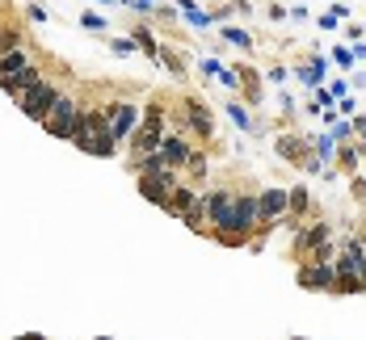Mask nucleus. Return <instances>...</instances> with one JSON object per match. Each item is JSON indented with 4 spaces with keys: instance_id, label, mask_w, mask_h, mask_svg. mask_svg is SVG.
<instances>
[{
    "instance_id": "obj_10",
    "label": "nucleus",
    "mask_w": 366,
    "mask_h": 340,
    "mask_svg": "<svg viewBox=\"0 0 366 340\" xmlns=\"http://www.w3.org/2000/svg\"><path fill=\"white\" fill-rule=\"evenodd\" d=\"M190 151H194V147H190L181 135H164V143H160V156H164V164H169V168H185Z\"/></svg>"
},
{
    "instance_id": "obj_7",
    "label": "nucleus",
    "mask_w": 366,
    "mask_h": 340,
    "mask_svg": "<svg viewBox=\"0 0 366 340\" xmlns=\"http://www.w3.org/2000/svg\"><path fill=\"white\" fill-rule=\"evenodd\" d=\"M257 223H261V206H257V198L236 193V219H232V231H236V236H253Z\"/></svg>"
},
{
    "instance_id": "obj_23",
    "label": "nucleus",
    "mask_w": 366,
    "mask_h": 340,
    "mask_svg": "<svg viewBox=\"0 0 366 340\" xmlns=\"http://www.w3.org/2000/svg\"><path fill=\"white\" fill-rule=\"evenodd\" d=\"M80 25H84V29H97V34H101V29H105V17H101V13H84V17H80Z\"/></svg>"
},
{
    "instance_id": "obj_19",
    "label": "nucleus",
    "mask_w": 366,
    "mask_h": 340,
    "mask_svg": "<svg viewBox=\"0 0 366 340\" xmlns=\"http://www.w3.org/2000/svg\"><path fill=\"white\" fill-rule=\"evenodd\" d=\"M135 42H139V46H143V50H148L152 59H160V46H156V38H152V29H143V25H139V29H135Z\"/></svg>"
},
{
    "instance_id": "obj_18",
    "label": "nucleus",
    "mask_w": 366,
    "mask_h": 340,
    "mask_svg": "<svg viewBox=\"0 0 366 340\" xmlns=\"http://www.w3.org/2000/svg\"><path fill=\"white\" fill-rule=\"evenodd\" d=\"M291 210H295V215H308V210H312V198H308V189H303V185H295V189H291Z\"/></svg>"
},
{
    "instance_id": "obj_27",
    "label": "nucleus",
    "mask_w": 366,
    "mask_h": 340,
    "mask_svg": "<svg viewBox=\"0 0 366 340\" xmlns=\"http://www.w3.org/2000/svg\"><path fill=\"white\" fill-rule=\"evenodd\" d=\"M215 80H223V84H228V88H232V93H236V88H240V72H219V76H215Z\"/></svg>"
},
{
    "instance_id": "obj_11",
    "label": "nucleus",
    "mask_w": 366,
    "mask_h": 340,
    "mask_svg": "<svg viewBox=\"0 0 366 340\" xmlns=\"http://www.w3.org/2000/svg\"><path fill=\"white\" fill-rule=\"evenodd\" d=\"M185 118H190V126H194L202 139H211V135H215V126H211V114H207V105H202L198 97H190V101H185Z\"/></svg>"
},
{
    "instance_id": "obj_26",
    "label": "nucleus",
    "mask_w": 366,
    "mask_h": 340,
    "mask_svg": "<svg viewBox=\"0 0 366 340\" xmlns=\"http://www.w3.org/2000/svg\"><path fill=\"white\" fill-rule=\"evenodd\" d=\"M329 135H333L337 143H346V139L354 135V126H350V122H333V130H329Z\"/></svg>"
},
{
    "instance_id": "obj_13",
    "label": "nucleus",
    "mask_w": 366,
    "mask_h": 340,
    "mask_svg": "<svg viewBox=\"0 0 366 340\" xmlns=\"http://www.w3.org/2000/svg\"><path fill=\"white\" fill-rule=\"evenodd\" d=\"M278 156H282L287 164H299V160L308 156V147H303V139H295V135H278Z\"/></svg>"
},
{
    "instance_id": "obj_2",
    "label": "nucleus",
    "mask_w": 366,
    "mask_h": 340,
    "mask_svg": "<svg viewBox=\"0 0 366 340\" xmlns=\"http://www.w3.org/2000/svg\"><path fill=\"white\" fill-rule=\"evenodd\" d=\"M55 97H59V88H55L51 80H38V84H34V88H30V93H25V97H21L17 105H21V114H25L30 122H42V118L51 114Z\"/></svg>"
},
{
    "instance_id": "obj_6",
    "label": "nucleus",
    "mask_w": 366,
    "mask_h": 340,
    "mask_svg": "<svg viewBox=\"0 0 366 340\" xmlns=\"http://www.w3.org/2000/svg\"><path fill=\"white\" fill-rule=\"evenodd\" d=\"M295 282L303 286V290H329L333 294V282H337V269L329 265V261H308L299 273H295Z\"/></svg>"
},
{
    "instance_id": "obj_15",
    "label": "nucleus",
    "mask_w": 366,
    "mask_h": 340,
    "mask_svg": "<svg viewBox=\"0 0 366 340\" xmlns=\"http://www.w3.org/2000/svg\"><path fill=\"white\" fill-rule=\"evenodd\" d=\"M34 59L17 46V50H8V55H0V76H13V72H21V67H30Z\"/></svg>"
},
{
    "instance_id": "obj_22",
    "label": "nucleus",
    "mask_w": 366,
    "mask_h": 340,
    "mask_svg": "<svg viewBox=\"0 0 366 340\" xmlns=\"http://www.w3.org/2000/svg\"><path fill=\"white\" fill-rule=\"evenodd\" d=\"M316 151H320V156H316V160H320V164H325V160H329V156H337V139H333V135H320V143H316Z\"/></svg>"
},
{
    "instance_id": "obj_14",
    "label": "nucleus",
    "mask_w": 366,
    "mask_h": 340,
    "mask_svg": "<svg viewBox=\"0 0 366 340\" xmlns=\"http://www.w3.org/2000/svg\"><path fill=\"white\" fill-rule=\"evenodd\" d=\"M325 67H329L325 55H312V59L299 67V80H303V84H320V80H325Z\"/></svg>"
},
{
    "instance_id": "obj_24",
    "label": "nucleus",
    "mask_w": 366,
    "mask_h": 340,
    "mask_svg": "<svg viewBox=\"0 0 366 340\" xmlns=\"http://www.w3.org/2000/svg\"><path fill=\"white\" fill-rule=\"evenodd\" d=\"M110 46H114V55H135V46H139V42H135V38H114Z\"/></svg>"
},
{
    "instance_id": "obj_31",
    "label": "nucleus",
    "mask_w": 366,
    "mask_h": 340,
    "mask_svg": "<svg viewBox=\"0 0 366 340\" xmlns=\"http://www.w3.org/2000/svg\"><path fill=\"white\" fill-rule=\"evenodd\" d=\"M354 130H358V139L366 143V118H358V122H354Z\"/></svg>"
},
{
    "instance_id": "obj_5",
    "label": "nucleus",
    "mask_w": 366,
    "mask_h": 340,
    "mask_svg": "<svg viewBox=\"0 0 366 340\" xmlns=\"http://www.w3.org/2000/svg\"><path fill=\"white\" fill-rule=\"evenodd\" d=\"M135 130H139V109H135V101L110 105V135H114V143H126Z\"/></svg>"
},
{
    "instance_id": "obj_21",
    "label": "nucleus",
    "mask_w": 366,
    "mask_h": 340,
    "mask_svg": "<svg viewBox=\"0 0 366 340\" xmlns=\"http://www.w3.org/2000/svg\"><path fill=\"white\" fill-rule=\"evenodd\" d=\"M181 13H185V21H190V25H207V21H211L202 8H194V0H181Z\"/></svg>"
},
{
    "instance_id": "obj_29",
    "label": "nucleus",
    "mask_w": 366,
    "mask_h": 340,
    "mask_svg": "<svg viewBox=\"0 0 366 340\" xmlns=\"http://www.w3.org/2000/svg\"><path fill=\"white\" fill-rule=\"evenodd\" d=\"M202 72H207V76H219V72H223V63H215V59H207V63H202Z\"/></svg>"
},
{
    "instance_id": "obj_4",
    "label": "nucleus",
    "mask_w": 366,
    "mask_h": 340,
    "mask_svg": "<svg viewBox=\"0 0 366 340\" xmlns=\"http://www.w3.org/2000/svg\"><path fill=\"white\" fill-rule=\"evenodd\" d=\"M207 202V223H211V231L219 236V231H232V219H236V193H228V189H219V193H211V198H202Z\"/></svg>"
},
{
    "instance_id": "obj_8",
    "label": "nucleus",
    "mask_w": 366,
    "mask_h": 340,
    "mask_svg": "<svg viewBox=\"0 0 366 340\" xmlns=\"http://www.w3.org/2000/svg\"><path fill=\"white\" fill-rule=\"evenodd\" d=\"M38 80H42V72L30 63V67H21V72H13V76H0V88H4V93H13V97L21 101V97H25Z\"/></svg>"
},
{
    "instance_id": "obj_12",
    "label": "nucleus",
    "mask_w": 366,
    "mask_h": 340,
    "mask_svg": "<svg viewBox=\"0 0 366 340\" xmlns=\"http://www.w3.org/2000/svg\"><path fill=\"white\" fill-rule=\"evenodd\" d=\"M198 206H202V198H198L194 189H173V198H169V206H164V210L181 219L185 210H198Z\"/></svg>"
},
{
    "instance_id": "obj_33",
    "label": "nucleus",
    "mask_w": 366,
    "mask_h": 340,
    "mask_svg": "<svg viewBox=\"0 0 366 340\" xmlns=\"http://www.w3.org/2000/svg\"><path fill=\"white\" fill-rule=\"evenodd\" d=\"M25 340H46V336H38V332H30V336H25Z\"/></svg>"
},
{
    "instance_id": "obj_1",
    "label": "nucleus",
    "mask_w": 366,
    "mask_h": 340,
    "mask_svg": "<svg viewBox=\"0 0 366 340\" xmlns=\"http://www.w3.org/2000/svg\"><path fill=\"white\" fill-rule=\"evenodd\" d=\"M76 118H80V105H76L67 93H59V97H55V105H51V114L42 118V126H46V135H55V139H72Z\"/></svg>"
},
{
    "instance_id": "obj_28",
    "label": "nucleus",
    "mask_w": 366,
    "mask_h": 340,
    "mask_svg": "<svg viewBox=\"0 0 366 340\" xmlns=\"http://www.w3.org/2000/svg\"><path fill=\"white\" fill-rule=\"evenodd\" d=\"M333 59H337L341 67H350V63H354V50H346V46H341V50H333Z\"/></svg>"
},
{
    "instance_id": "obj_3",
    "label": "nucleus",
    "mask_w": 366,
    "mask_h": 340,
    "mask_svg": "<svg viewBox=\"0 0 366 340\" xmlns=\"http://www.w3.org/2000/svg\"><path fill=\"white\" fill-rule=\"evenodd\" d=\"M135 177H139V193L164 210V206H169V198H173V189H177L173 168H160V172H135Z\"/></svg>"
},
{
    "instance_id": "obj_17",
    "label": "nucleus",
    "mask_w": 366,
    "mask_h": 340,
    "mask_svg": "<svg viewBox=\"0 0 366 340\" xmlns=\"http://www.w3.org/2000/svg\"><path fill=\"white\" fill-rule=\"evenodd\" d=\"M185 168H190V177H198V181H202V177L211 172V160H207L202 151H190V160H185Z\"/></svg>"
},
{
    "instance_id": "obj_30",
    "label": "nucleus",
    "mask_w": 366,
    "mask_h": 340,
    "mask_svg": "<svg viewBox=\"0 0 366 340\" xmlns=\"http://www.w3.org/2000/svg\"><path fill=\"white\" fill-rule=\"evenodd\" d=\"M329 93H333V97H346V93H350V84H346V80H333V88H329Z\"/></svg>"
},
{
    "instance_id": "obj_9",
    "label": "nucleus",
    "mask_w": 366,
    "mask_h": 340,
    "mask_svg": "<svg viewBox=\"0 0 366 340\" xmlns=\"http://www.w3.org/2000/svg\"><path fill=\"white\" fill-rule=\"evenodd\" d=\"M257 206H261V223H274V219H282L291 210V193L287 189H266L257 198Z\"/></svg>"
},
{
    "instance_id": "obj_34",
    "label": "nucleus",
    "mask_w": 366,
    "mask_h": 340,
    "mask_svg": "<svg viewBox=\"0 0 366 340\" xmlns=\"http://www.w3.org/2000/svg\"><path fill=\"white\" fill-rule=\"evenodd\" d=\"M97 4H118V0H97Z\"/></svg>"
},
{
    "instance_id": "obj_32",
    "label": "nucleus",
    "mask_w": 366,
    "mask_h": 340,
    "mask_svg": "<svg viewBox=\"0 0 366 340\" xmlns=\"http://www.w3.org/2000/svg\"><path fill=\"white\" fill-rule=\"evenodd\" d=\"M354 59H366V42H358V46H354Z\"/></svg>"
},
{
    "instance_id": "obj_25",
    "label": "nucleus",
    "mask_w": 366,
    "mask_h": 340,
    "mask_svg": "<svg viewBox=\"0 0 366 340\" xmlns=\"http://www.w3.org/2000/svg\"><path fill=\"white\" fill-rule=\"evenodd\" d=\"M228 118H232L236 126H249V114H244V109H240L236 101H228Z\"/></svg>"
},
{
    "instance_id": "obj_16",
    "label": "nucleus",
    "mask_w": 366,
    "mask_h": 340,
    "mask_svg": "<svg viewBox=\"0 0 366 340\" xmlns=\"http://www.w3.org/2000/svg\"><path fill=\"white\" fill-rule=\"evenodd\" d=\"M160 63H164L173 76H181V72H185V55H181V50H173V46H160Z\"/></svg>"
},
{
    "instance_id": "obj_20",
    "label": "nucleus",
    "mask_w": 366,
    "mask_h": 340,
    "mask_svg": "<svg viewBox=\"0 0 366 340\" xmlns=\"http://www.w3.org/2000/svg\"><path fill=\"white\" fill-rule=\"evenodd\" d=\"M223 42H236V46H244V50L253 46V38H249L240 25H223Z\"/></svg>"
},
{
    "instance_id": "obj_35",
    "label": "nucleus",
    "mask_w": 366,
    "mask_h": 340,
    "mask_svg": "<svg viewBox=\"0 0 366 340\" xmlns=\"http://www.w3.org/2000/svg\"><path fill=\"white\" fill-rule=\"evenodd\" d=\"M97 340H110V336H97Z\"/></svg>"
}]
</instances>
